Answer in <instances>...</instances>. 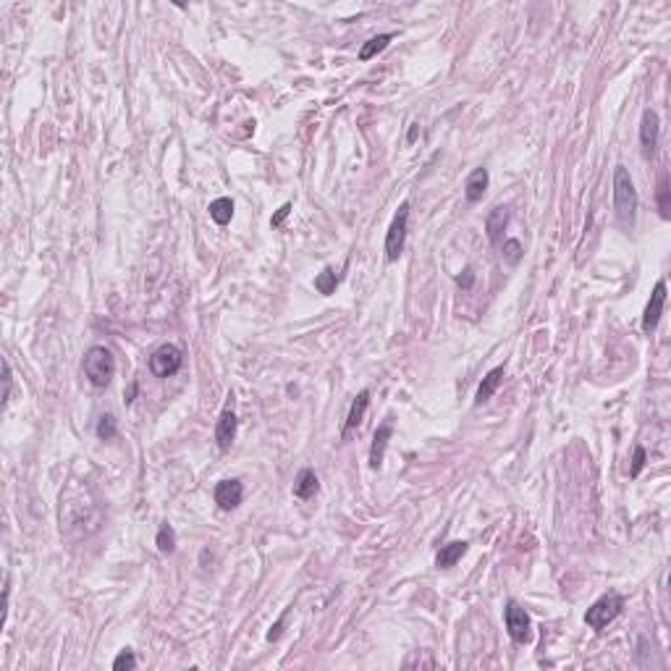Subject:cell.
<instances>
[{
  "label": "cell",
  "instance_id": "obj_1",
  "mask_svg": "<svg viewBox=\"0 0 671 671\" xmlns=\"http://www.w3.org/2000/svg\"><path fill=\"white\" fill-rule=\"evenodd\" d=\"M81 373L87 378V383L95 385V388H105L113 375H116V357L107 346H90L84 351V359H81Z\"/></svg>",
  "mask_w": 671,
  "mask_h": 671
},
{
  "label": "cell",
  "instance_id": "obj_2",
  "mask_svg": "<svg viewBox=\"0 0 671 671\" xmlns=\"http://www.w3.org/2000/svg\"><path fill=\"white\" fill-rule=\"evenodd\" d=\"M614 210L624 226H635L637 218V189L624 165L614 168Z\"/></svg>",
  "mask_w": 671,
  "mask_h": 671
},
{
  "label": "cell",
  "instance_id": "obj_3",
  "mask_svg": "<svg viewBox=\"0 0 671 671\" xmlns=\"http://www.w3.org/2000/svg\"><path fill=\"white\" fill-rule=\"evenodd\" d=\"M622 611H624V595L617 590H611V593H606V595H600L590 609L585 611V624L600 632V629L609 626L614 619H619Z\"/></svg>",
  "mask_w": 671,
  "mask_h": 671
},
{
  "label": "cell",
  "instance_id": "obj_4",
  "mask_svg": "<svg viewBox=\"0 0 671 671\" xmlns=\"http://www.w3.org/2000/svg\"><path fill=\"white\" fill-rule=\"evenodd\" d=\"M407 228H409V202H402L388 226V233H385V259L388 262H396L402 257L404 244H407Z\"/></svg>",
  "mask_w": 671,
  "mask_h": 671
},
{
  "label": "cell",
  "instance_id": "obj_5",
  "mask_svg": "<svg viewBox=\"0 0 671 671\" xmlns=\"http://www.w3.org/2000/svg\"><path fill=\"white\" fill-rule=\"evenodd\" d=\"M184 365V351L176 344H161L158 349L150 354V373L155 378H170L176 375Z\"/></svg>",
  "mask_w": 671,
  "mask_h": 671
},
{
  "label": "cell",
  "instance_id": "obj_6",
  "mask_svg": "<svg viewBox=\"0 0 671 671\" xmlns=\"http://www.w3.org/2000/svg\"><path fill=\"white\" fill-rule=\"evenodd\" d=\"M503 622H506V632L517 645H525L532 640V622H530V614L517 600H509L506 609H503Z\"/></svg>",
  "mask_w": 671,
  "mask_h": 671
},
{
  "label": "cell",
  "instance_id": "obj_7",
  "mask_svg": "<svg viewBox=\"0 0 671 671\" xmlns=\"http://www.w3.org/2000/svg\"><path fill=\"white\" fill-rule=\"evenodd\" d=\"M658 134H661V121L653 107H648L640 121V147H643L645 158H653L655 147H658Z\"/></svg>",
  "mask_w": 671,
  "mask_h": 671
},
{
  "label": "cell",
  "instance_id": "obj_8",
  "mask_svg": "<svg viewBox=\"0 0 671 671\" xmlns=\"http://www.w3.org/2000/svg\"><path fill=\"white\" fill-rule=\"evenodd\" d=\"M663 305H666V281H658L653 286V294H650V302L645 305L643 313V331L653 333L658 328V320L663 315Z\"/></svg>",
  "mask_w": 671,
  "mask_h": 671
},
{
  "label": "cell",
  "instance_id": "obj_9",
  "mask_svg": "<svg viewBox=\"0 0 671 671\" xmlns=\"http://www.w3.org/2000/svg\"><path fill=\"white\" fill-rule=\"evenodd\" d=\"M213 498H215V503L221 506L223 511H231V509H236L239 503L244 501V485H242V480H221V483L215 485V491H213Z\"/></svg>",
  "mask_w": 671,
  "mask_h": 671
},
{
  "label": "cell",
  "instance_id": "obj_10",
  "mask_svg": "<svg viewBox=\"0 0 671 671\" xmlns=\"http://www.w3.org/2000/svg\"><path fill=\"white\" fill-rule=\"evenodd\" d=\"M236 430H239V420H236V412L231 407H226L218 422H215V443L221 451H228L231 443L236 440Z\"/></svg>",
  "mask_w": 671,
  "mask_h": 671
},
{
  "label": "cell",
  "instance_id": "obj_11",
  "mask_svg": "<svg viewBox=\"0 0 671 671\" xmlns=\"http://www.w3.org/2000/svg\"><path fill=\"white\" fill-rule=\"evenodd\" d=\"M391 436H394V425H391V420H385L383 425H378L375 436H373V443H370V467H373V469H380V465H383L385 446H388Z\"/></svg>",
  "mask_w": 671,
  "mask_h": 671
},
{
  "label": "cell",
  "instance_id": "obj_12",
  "mask_svg": "<svg viewBox=\"0 0 671 671\" xmlns=\"http://www.w3.org/2000/svg\"><path fill=\"white\" fill-rule=\"evenodd\" d=\"M506 226H509V207H493L488 218H485V233H488L491 244L501 247V236L506 231Z\"/></svg>",
  "mask_w": 671,
  "mask_h": 671
},
{
  "label": "cell",
  "instance_id": "obj_13",
  "mask_svg": "<svg viewBox=\"0 0 671 671\" xmlns=\"http://www.w3.org/2000/svg\"><path fill=\"white\" fill-rule=\"evenodd\" d=\"M488 184H491V176H488V168H474L465 181V197L469 205L480 202L488 192Z\"/></svg>",
  "mask_w": 671,
  "mask_h": 671
},
{
  "label": "cell",
  "instance_id": "obj_14",
  "mask_svg": "<svg viewBox=\"0 0 671 671\" xmlns=\"http://www.w3.org/2000/svg\"><path fill=\"white\" fill-rule=\"evenodd\" d=\"M367 407H370V391L365 388V391H359L357 399H354L349 407V414H346V422H344V438H349L351 430H357L359 425H362Z\"/></svg>",
  "mask_w": 671,
  "mask_h": 671
},
{
  "label": "cell",
  "instance_id": "obj_15",
  "mask_svg": "<svg viewBox=\"0 0 671 671\" xmlns=\"http://www.w3.org/2000/svg\"><path fill=\"white\" fill-rule=\"evenodd\" d=\"M467 548H469L467 540H454V543L440 546V551L436 554V566H438V569H451V566L467 554Z\"/></svg>",
  "mask_w": 671,
  "mask_h": 671
},
{
  "label": "cell",
  "instance_id": "obj_16",
  "mask_svg": "<svg viewBox=\"0 0 671 671\" xmlns=\"http://www.w3.org/2000/svg\"><path fill=\"white\" fill-rule=\"evenodd\" d=\"M503 367H493L491 373L483 378V383L477 385V394H474V404H485L488 399H491L496 391H498V385L503 383Z\"/></svg>",
  "mask_w": 671,
  "mask_h": 671
},
{
  "label": "cell",
  "instance_id": "obj_17",
  "mask_svg": "<svg viewBox=\"0 0 671 671\" xmlns=\"http://www.w3.org/2000/svg\"><path fill=\"white\" fill-rule=\"evenodd\" d=\"M317 491H320V480H317V474H315L313 469H302V472L296 474V480H294L296 498L307 501V498H313Z\"/></svg>",
  "mask_w": 671,
  "mask_h": 671
},
{
  "label": "cell",
  "instance_id": "obj_18",
  "mask_svg": "<svg viewBox=\"0 0 671 671\" xmlns=\"http://www.w3.org/2000/svg\"><path fill=\"white\" fill-rule=\"evenodd\" d=\"M391 40H394V35H391V32H385V35H378V37H373V40H367L365 45L359 47V61H370V58H375L378 53H383Z\"/></svg>",
  "mask_w": 671,
  "mask_h": 671
},
{
  "label": "cell",
  "instance_id": "obj_19",
  "mask_svg": "<svg viewBox=\"0 0 671 671\" xmlns=\"http://www.w3.org/2000/svg\"><path fill=\"white\" fill-rule=\"evenodd\" d=\"M210 218H213L218 226H226L231 223L233 218V202L228 197H218L210 202Z\"/></svg>",
  "mask_w": 671,
  "mask_h": 671
},
{
  "label": "cell",
  "instance_id": "obj_20",
  "mask_svg": "<svg viewBox=\"0 0 671 671\" xmlns=\"http://www.w3.org/2000/svg\"><path fill=\"white\" fill-rule=\"evenodd\" d=\"M155 546H158L161 554H173V551H176V532H173V527H170L168 522H163L161 530H158Z\"/></svg>",
  "mask_w": 671,
  "mask_h": 671
},
{
  "label": "cell",
  "instance_id": "obj_21",
  "mask_svg": "<svg viewBox=\"0 0 671 671\" xmlns=\"http://www.w3.org/2000/svg\"><path fill=\"white\" fill-rule=\"evenodd\" d=\"M501 257H503V262H506V265H519V262H522V257H525L522 242H519V239H503Z\"/></svg>",
  "mask_w": 671,
  "mask_h": 671
},
{
  "label": "cell",
  "instance_id": "obj_22",
  "mask_svg": "<svg viewBox=\"0 0 671 671\" xmlns=\"http://www.w3.org/2000/svg\"><path fill=\"white\" fill-rule=\"evenodd\" d=\"M669 179H666V173L661 176V181H658V189H655V199H658V213H661L663 221H669L671 215V199H669Z\"/></svg>",
  "mask_w": 671,
  "mask_h": 671
},
{
  "label": "cell",
  "instance_id": "obj_23",
  "mask_svg": "<svg viewBox=\"0 0 671 671\" xmlns=\"http://www.w3.org/2000/svg\"><path fill=\"white\" fill-rule=\"evenodd\" d=\"M336 286H339V276H336L333 268H325L320 276L315 278V288H317L322 296H331L333 291H336Z\"/></svg>",
  "mask_w": 671,
  "mask_h": 671
},
{
  "label": "cell",
  "instance_id": "obj_24",
  "mask_svg": "<svg viewBox=\"0 0 671 671\" xmlns=\"http://www.w3.org/2000/svg\"><path fill=\"white\" fill-rule=\"evenodd\" d=\"M98 438L100 440H113L118 436V420L113 414H103L98 420Z\"/></svg>",
  "mask_w": 671,
  "mask_h": 671
},
{
  "label": "cell",
  "instance_id": "obj_25",
  "mask_svg": "<svg viewBox=\"0 0 671 671\" xmlns=\"http://www.w3.org/2000/svg\"><path fill=\"white\" fill-rule=\"evenodd\" d=\"M113 669L116 671H132V669H136V658H134V653L132 650H121L118 653V658L113 661Z\"/></svg>",
  "mask_w": 671,
  "mask_h": 671
},
{
  "label": "cell",
  "instance_id": "obj_26",
  "mask_svg": "<svg viewBox=\"0 0 671 671\" xmlns=\"http://www.w3.org/2000/svg\"><path fill=\"white\" fill-rule=\"evenodd\" d=\"M645 462H648V454H645L643 446H635V457H632V469H629V474L632 477H637V474L643 472Z\"/></svg>",
  "mask_w": 671,
  "mask_h": 671
},
{
  "label": "cell",
  "instance_id": "obj_27",
  "mask_svg": "<svg viewBox=\"0 0 671 671\" xmlns=\"http://www.w3.org/2000/svg\"><path fill=\"white\" fill-rule=\"evenodd\" d=\"M3 383H6V394H3V407L8 404L11 399V388H13V375H11V362L3 359Z\"/></svg>",
  "mask_w": 671,
  "mask_h": 671
},
{
  "label": "cell",
  "instance_id": "obj_28",
  "mask_svg": "<svg viewBox=\"0 0 671 671\" xmlns=\"http://www.w3.org/2000/svg\"><path fill=\"white\" fill-rule=\"evenodd\" d=\"M457 286L465 288V291H469V288L474 286V270L472 268H465L462 270V276H457Z\"/></svg>",
  "mask_w": 671,
  "mask_h": 671
},
{
  "label": "cell",
  "instance_id": "obj_29",
  "mask_svg": "<svg viewBox=\"0 0 671 671\" xmlns=\"http://www.w3.org/2000/svg\"><path fill=\"white\" fill-rule=\"evenodd\" d=\"M288 213H291V202H286V205L278 207V213L270 218V226H273V228H278V226H281L288 218Z\"/></svg>",
  "mask_w": 671,
  "mask_h": 671
},
{
  "label": "cell",
  "instance_id": "obj_30",
  "mask_svg": "<svg viewBox=\"0 0 671 671\" xmlns=\"http://www.w3.org/2000/svg\"><path fill=\"white\" fill-rule=\"evenodd\" d=\"M281 626H284V619H281V622H278V624L273 626V629H270V632H268V640H270V643H273V640H278V637H281Z\"/></svg>",
  "mask_w": 671,
  "mask_h": 671
},
{
  "label": "cell",
  "instance_id": "obj_31",
  "mask_svg": "<svg viewBox=\"0 0 671 671\" xmlns=\"http://www.w3.org/2000/svg\"><path fill=\"white\" fill-rule=\"evenodd\" d=\"M417 136H420V124H412V129H409V134H407V142L412 144L414 139H417Z\"/></svg>",
  "mask_w": 671,
  "mask_h": 671
},
{
  "label": "cell",
  "instance_id": "obj_32",
  "mask_svg": "<svg viewBox=\"0 0 671 671\" xmlns=\"http://www.w3.org/2000/svg\"><path fill=\"white\" fill-rule=\"evenodd\" d=\"M134 396H136V383H132L129 385V394H126V404L134 402Z\"/></svg>",
  "mask_w": 671,
  "mask_h": 671
}]
</instances>
